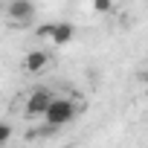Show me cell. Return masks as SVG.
<instances>
[{
	"mask_svg": "<svg viewBox=\"0 0 148 148\" xmlns=\"http://www.w3.org/2000/svg\"><path fill=\"white\" fill-rule=\"evenodd\" d=\"M49 105H52L49 90H35V93L29 96V102H26V116H44Z\"/></svg>",
	"mask_w": 148,
	"mask_h": 148,
	"instance_id": "obj_2",
	"label": "cell"
},
{
	"mask_svg": "<svg viewBox=\"0 0 148 148\" xmlns=\"http://www.w3.org/2000/svg\"><path fill=\"white\" fill-rule=\"evenodd\" d=\"M93 9H96L99 15H108V12L113 9V0H93Z\"/></svg>",
	"mask_w": 148,
	"mask_h": 148,
	"instance_id": "obj_6",
	"label": "cell"
},
{
	"mask_svg": "<svg viewBox=\"0 0 148 148\" xmlns=\"http://www.w3.org/2000/svg\"><path fill=\"white\" fill-rule=\"evenodd\" d=\"M38 35H41V38H49V35H52V23H47V26H38Z\"/></svg>",
	"mask_w": 148,
	"mask_h": 148,
	"instance_id": "obj_8",
	"label": "cell"
},
{
	"mask_svg": "<svg viewBox=\"0 0 148 148\" xmlns=\"http://www.w3.org/2000/svg\"><path fill=\"white\" fill-rule=\"evenodd\" d=\"M23 67H26V73H41V70L49 67V55H47L44 49H32V52L23 58Z\"/></svg>",
	"mask_w": 148,
	"mask_h": 148,
	"instance_id": "obj_4",
	"label": "cell"
},
{
	"mask_svg": "<svg viewBox=\"0 0 148 148\" xmlns=\"http://www.w3.org/2000/svg\"><path fill=\"white\" fill-rule=\"evenodd\" d=\"M6 12H9L12 21L26 23V21H32V15H35V3H32V0H12Z\"/></svg>",
	"mask_w": 148,
	"mask_h": 148,
	"instance_id": "obj_3",
	"label": "cell"
},
{
	"mask_svg": "<svg viewBox=\"0 0 148 148\" xmlns=\"http://www.w3.org/2000/svg\"><path fill=\"white\" fill-rule=\"evenodd\" d=\"M9 136H12V128H9L6 122H0V145H3V142H9Z\"/></svg>",
	"mask_w": 148,
	"mask_h": 148,
	"instance_id": "obj_7",
	"label": "cell"
},
{
	"mask_svg": "<svg viewBox=\"0 0 148 148\" xmlns=\"http://www.w3.org/2000/svg\"><path fill=\"white\" fill-rule=\"evenodd\" d=\"M76 113H79V105L73 102V99H52V105L47 108L44 119H47L49 128H61V125L73 122V116H76Z\"/></svg>",
	"mask_w": 148,
	"mask_h": 148,
	"instance_id": "obj_1",
	"label": "cell"
},
{
	"mask_svg": "<svg viewBox=\"0 0 148 148\" xmlns=\"http://www.w3.org/2000/svg\"><path fill=\"white\" fill-rule=\"evenodd\" d=\"M145 96H148V87H145Z\"/></svg>",
	"mask_w": 148,
	"mask_h": 148,
	"instance_id": "obj_9",
	"label": "cell"
},
{
	"mask_svg": "<svg viewBox=\"0 0 148 148\" xmlns=\"http://www.w3.org/2000/svg\"><path fill=\"white\" fill-rule=\"evenodd\" d=\"M73 35H76V26H73V23H52V35L49 38L55 44H70Z\"/></svg>",
	"mask_w": 148,
	"mask_h": 148,
	"instance_id": "obj_5",
	"label": "cell"
}]
</instances>
